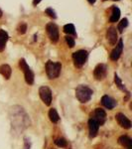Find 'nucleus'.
<instances>
[{
  "label": "nucleus",
  "instance_id": "nucleus-1",
  "mask_svg": "<svg viewBox=\"0 0 132 149\" xmlns=\"http://www.w3.org/2000/svg\"><path fill=\"white\" fill-rule=\"evenodd\" d=\"M11 130L15 134L22 133L31 125V119L26 110L20 105H13L9 109Z\"/></svg>",
  "mask_w": 132,
  "mask_h": 149
},
{
  "label": "nucleus",
  "instance_id": "nucleus-2",
  "mask_svg": "<svg viewBox=\"0 0 132 149\" xmlns=\"http://www.w3.org/2000/svg\"><path fill=\"white\" fill-rule=\"evenodd\" d=\"M93 95L92 90L90 86L85 85H80L76 86V97L78 98V100L81 103H85L90 102Z\"/></svg>",
  "mask_w": 132,
  "mask_h": 149
},
{
  "label": "nucleus",
  "instance_id": "nucleus-3",
  "mask_svg": "<svg viewBox=\"0 0 132 149\" xmlns=\"http://www.w3.org/2000/svg\"><path fill=\"white\" fill-rule=\"evenodd\" d=\"M62 70V64L59 62L48 61L46 63V74L48 78L54 80V79L59 78Z\"/></svg>",
  "mask_w": 132,
  "mask_h": 149
},
{
  "label": "nucleus",
  "instance_id": "nucleus-4",
  "mask_svg": "<svg viewBox=\"0 0 132 149\" xmlns=\"http://www.w3.org/2000/svg\"><path fill=\"white\" fill-rule=\"evenodd\" d=\"M19 67H20V69L23 71L26 83L30 86L33 85V84H34V80H35V74L33 73L32 70H31L30 67L28 66L25 59H20V61H19Z\"/></svg>",
  "mask_w": 132,
  "mask_h": 149
},
{
  "label": "nucleus",
  "instance_id": "nucleus-5",
  "mask_svg": "<svg viewBox=\"0 0 132 149\" xmlns=\"http://www.w3.org/2000/svg\"><path fill=\"white\" fill-rule=\"evenodd\" d=\"M88 57V52L86 50H79L73 54V61L76 68H81L85 64Z\"/></svg>",
  "mask_w": 132,
  "mask_h": 149
},
{
  "label": "nucleus",
  "instance_id": "nucleus-6",
  "mask_svg": "<svg viewBox=\"0 0 132 149\" xmlns=\"http://www.w3.org/2000/svg\"><path fill=\"white\" fill-rule=\"evenodd\" d=\"M46 31L47 34L49 36L50 40L52 41L53 43H57L59 41L60 38V33H59V28L55 23L50 22L46 25Z\"/></svg>",
  "mask_w": 132,
  "mask_h": 149
},
{
  "label": "nucleus",
  "instance_id": "nucleus-7",
  "mask_svg": "<svg viewBox=\"0 0 132 149\" xmlns=\"http://www.w3.org/2000/svg\"><path fill=\"white\" fill-rule=\"evenodd\" d=\"M39 95H40L41 100H42V102H44L47 107L51 105L52 100H53L51 88H48V86H41V88H39Z\"/></svg>",
  "mask_w": 132,
  "mask_h": 149
},
{
  "label": "nucleus",
  "instance_id": "nucleus-8",
  "mask_svg": "<svg viewBox=\"0 0 132 149\" xmlns=\"http://www.w3.org/2000/svg\"><path fill=\"white\" fill-rule=\"evenodd\" d=\"M93 76L95 80L102 81L107 76V66L105 64H98L93 70Z\"/></svg>",
  "mask_w": 132,
  "mask_h": 149
},
{
  "label": "nucleus",
  "instance_id": "nucleus-9",
  "mask_svg": "<svg viewBox=\"0 0 132 149\" xmlns=\"http://www.w3.org/2000/svg\"><path fill=\"white\" fill-rule=\"evenodd\" d=\"M115 119H116L117 122H118V124L122 127V128H124V129H130L131 128L132 124H131L130 119H129L126 115L121 113V112H119V113H117L116 115H115Z\"/></svg>",
  "mask_w": 132,
  "mask_h": 149
},
{
  "label": "nucleus",
  "instance_id": "nucleus-10",
  "mask_svg": "<svg viewBox=\"0 0 132 149\" xmlns=\"http://www.w3.org/2000/svg\"><path fill=\"white\" fill-rule=\"evenodd\" d=\"M122 51H123V40L119 39L118 44L116 45V47H115L111 51V53H110V60H111V61H114V62L117 61V60L120 58Z\"/></svg>",
  "mask_w": 132,
  "mask_h": 149
},
{
  "label": "nucleus",
  "instance_id": "nucleus-11",
  "mask_svg": "<svg viewBox=\"0 0 132 149\" xmlns=\"http://www.w3.org/2000/svg\"><path fill=\"white\" fill-rule=\"evenodd\" d=\"M106 38L107 41L111 46L116 45V42L118 40V34H117V31L115 27H109L108 30L106 32Z\"/></svg>",
  "mask_w": 132,
  "mask_h": 149
},
{
  "label": "nucleus",
  "instance_id": "nucleus-12",
  "mask_svg": "<svg viewBox=\"0 0 132 149\" xmlns=\"http://www.w3.org/2000/svg\"><path fill=\"white\" fill-rule=\"evenodd\" d=\"M99 126L100 125L98 124V122L95 120L93 117L90 118V120H88V131H90V138H93L97 135Z\"/></svg>",
  "mask_w": 132,
  "mask_h": 149
},
{
  "label": "nucleus",
  "instance_id": "nucleus-13",
  "mask_svg": "<svg viewBox=\"0 0 132 149\" xmlns=\"http://www.w3.org/2000/svg\"><path fill=\"white\" fill-rule=\"evenodd\" d=\"M93 118L98 122L99 125H102L106 120V112L102 109H95L93 112Z\"/></svg>",
  "mask_w": 132,
  "mask_h": 149
},
{
  "label": "nucleus",
  "instance_id": "nucleus-14",
  "mask_svg": "<svg viewBox=\"0 0 132 149\" xmlns=\"http://www.w3.org/2000/svg\"><path fill=\"white\" fill-rule=\"evenodd\" d=\"M101 104L107 109H113L117 105V102L116 100H113L112 97H108V95H104L101 97Z\"/></svg>",
  "mask_w": 132,
  "mask_h": 149
},
{
  "label": "nucleus",
  "instance_id": "nucleus-15",
  "mask_svg": "<svg viewBox=\"0 0 132 149\" xmlns=\"http://www.w3.org/2000/svg\"><path fill=\"white\" fill-rule=\"evenodd\" d=\"M0 74H2L5 80H9L11 78L12 74V69L9 65L7 64H3L0 66Z\"/></svg>",
  "mask_w": 132,
  "mask_h": 149
},
{
  "label": "nucleus",
  "instance_id": "nucleus-16",
  "mask_svg": "<svg viewBox=\"0 0 132 149\" xmlns=\"http://www.w3.org/2000/svg\"><path fill=\"white\" fill-rule=\"evenodd\" d=\"M8 33L6 32L5 30H3V29H1L0 30V52H3L4 49H5L6 47V43L7 41H8Z\"/></svg>",
  "mask_w": 132,
  "mask_h": 149
},
{
  "label": "nucleus",
  "instance_id": "nucleus-17",
  "mask_svg": "<svg viewBox=\"0 0 132 149\" xmlns=\"http://www.w3.org/2000/svg\"><path fill=\"white\" fill-rule=\"evenodd\" d=\"M120 18V9L117 6H112L111 7V15H110L109 21L111 23H115L119 20Z\"/></svg>",
  "mask_w": 132,
  "mask_h": 149
},
{
  "label": "nucleus",
  "instance_id": "nucleus-18",
  "mask_svg": "<svg viewBox=\"0 0 132 149\" xmlns=\"http://www.w3.org/2000/svg\"><path fill=\"white\" fill-rule=\"evenodd\" d=\"M118 143L122 145L123 147H126L127 149L132 148V140L130 137H128L127 135H122L118 138Z\"/></svg>",
  "mask_w": 132,
  "mask_h": 149
},
{
  "label": "nucleus",
  "instance_id": "nucleus-19",
  "mask_svg": "<svg viewBox=\"0 0 132 149\" xmlns=\"http://www.w3.org/2000/svg\"><path fill=\"white\" fill-rule=\"evenodd\" d=\"M64 32L66 33V34H68L69 36H72V37H75L76 36V28H75V25L72 23H69V24H66V25L64 26L63 28Z\"/></svg>",
  "mask_w": 132,
  "mask_h": 149
},
{
  "label": "nucleus",
  "instance_id": "nucleus-20",
  "mask_svg": "<svg viewBox=\"0 0 132 149\" xmlns=\"http://www.w3.org/2000/svg\"><path fill=\"white\" fill-rule=\"evenodd\" d=\"M114 81H115V84H116V86H117V88H119V90H121L122 92H124L126 93V95H130V93H129V91L126 88V86L122 84V81L120 80V78L118 77V74H117L116 73L114 74Z\"/></svg>",
  "mask_w": 132,
  "mask_h": 149
},
{
  "label": "nucleus",
  "instance_id": "nucleus-21",
  "mask_svg": "<svg viewBox=\"0 0 132 149\" xmlns=\"http://www.w3.org/2000/svg\"><path fill=\"white\" fill-rule=\"evenodd\" d=\"M49 118L53 123H57L60 120V115L56 109H51L49 110Z\"/></svg>",
  "mask_w": 132,
  "mask_h": 149
},
{
  "label": "nucleus",
  "instance_id": "nucleus-22",
  "mask_svg": "<svg viewBox=\"0 0 132 149\" xmlns=\"http://www.w3.org/2000/svg\"><path fill=\"white\" fill-rule=\"evenodd\" d=\"M127 26H128V19L127 18H123L120 22L118 23V26H117V30L119 31L120 33H122L124 31Z\"/></svg>",
  "mask_w": 132,
  "mask_h": 149
},
{
  "label": "nucleus",
  "instance_id": "nucleus-23",
  "mask_svg": "<svg viewBox=\"0 0 132 149\" xmlns=\"http://www.w3.org/2000/svg\"><path fill=\"white\" fill-rule=\"evenodd\" d=\"M55 144H56L57 146H59V147H61V148H65V147H67V146H68V141H67L66 139L63 138V137H59V138H57L56 140H55Z\"/></svg>",
  "mask_w": 132,
  "mask_h": 149
},
{
  "label": "nucleus",
  "instance_id": "nucleus-24",
  "mask_svg": "<svg viewBox=\"0 0 132 149\" xmlns=\"http://www.w3.org/2000/svg\"><path fill=\"white\" fill-rule=\"evenodd\" d=\"M17 32L21 35L25 34V33L27 32V24L25 22L19 23V25L17 26Z\"/></svg>",
  "mask_w": 132,
  "mask_h": 149
},
{
  "label": "nucleus",
  "instance_id": "nucleus-25",
  "mask_svg": "<svg viewBox=\"0 0 132 149\" xmlns=\"http://www.w3.org/2000/svg\"><path fill=\"white\" fill-rule=\"evenodd\" d=\"M65 39H66L67 44H68V46H69V48H74V47H75V45H76L75 38H74V37H72V36L67 35L66 37H65Z\"/></svg>",
  "mask_w": 132,
  "mask_h": 149
},
{
  "label": "nucleus",
  "instance_id": "nucleus-26",
  "mask_svg": "<svg viewBox=\"0 0 132 149\" xmlns=\"http://www.w3.org/2000/svg\"><path fill=\"white\" fill-rule=\"evenodd\" d=\"M45 13L47 14L49 17H51L53 19H57V14H56V11L54 10V9L52 8V7H49V8H47L46 10H45Z\"/></svg>",
  "mask_w": 132,
  "mask_h": 149
},
{
  "label": "nucleus",
  "instance_id": "nucleus-27",
  "mask_svg": "<svg viewBox=\"0 0 132 149\" xmlns=\"http://www.w3.org/2000/svg\"><path fill=\"white\" fill-rule=\"evenodd\" d=\"M24 147L23 149H31V146H32V142H31L30 138L28 137H24Z\"/></svg>",
  "mask_w": 132,
  "mask_h": 149
},
{
  "label": "nucleus",
  "instance_id": "nucleus-28",
  "mask_svg": "<svg viewBox=\"0 0 132 149\" xmlns=\"http://www.w3.org/2000/svg\"><path fill=\"white\" fill-rule=\"evenodd\" d=\"M41 1H42V0H33V5H34V6H37Z\"/></svg>",
  "mask_w": 132,
  "mask_h": 149
},
{
  "label": "nucleus",
  "instance_id": "nucleus-29",
  "mask_svg": "<svg viewBox=\"0 0 132 149\" xmlns=\"http://www.w3.org/2000/svg\"><path fill=\"white\" fill-rule=\"evenodd\" d=\"M88 3H90V4H94L97 0H88Z\"/></svg>",
  "mask_w": 132,
  "mask_h": 149
},
{
  "label": "nucleus",
  "instance_id": "nucleus-30",
  "mask_svg": "<svg viewBox=\"0 0 132 149\" xmlns=\"http://www.w3.org/2000/svg\"><path fill=\"white\" fill-rule=\"evenodd\" d=\"M2 16H3V12H2V10L0 9V18H1Z\"/></svg>",
  "mask_w": 132,
  "mask_h": 149
},
{
  "label": "nucleus",
  "instance_id": "nucleus-31",
  "mask_svg": "<svg viewBox=\"0 0 132 149\" xmlns=\"http://www.w3.org/2000/svg\"><path fill=\"white\" fill-rule=\"evenodd\" d=\"M112 1H118V0H112Z\"/></svg>",
  "mask_w": 132,
  "mask_h": 149
}]
</instances>
